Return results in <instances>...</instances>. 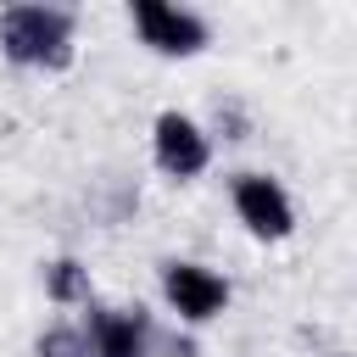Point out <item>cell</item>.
Returning a JSON list of instances; mask_svg holds the SVG:
<instances>
[{
    "label": "cell",
    "mask_w": 357,
    "mask_h": 357,
    "mask_svg": "<svg viewBox=\"0 0 357 357\" xmlns=\"http://www.w3.org/2000/svg\"><path fill=\"white\" fill-rule=\"evenodd\" d=\"M33 357H89L84 324H73V318L45 324V329H39V340H33Z\"/></svg>",
    "instance_id": "8"
},
{
    "label": "cell",
    "mask_w": 357,
    "mask_h": 357,
    "mask_svg": "<svg viewBox=\"0 0 357 357\" xmlns=\"http://www.w3.org/2000/svg\"><path fill=\"white\" fill-rule=\"evenodd\" d=\"M89 357H156V324L145 307H89Z\"/></svg>",
    "instance_id": "6"
},
{
    "label": "cell",
    "mask_w": 357,
    "mask_h": 357,
    "mask_svg": "<svg viewBox=\"0 0 357 357\" xmlns=\"http://www.w3.org/2000/svg\"><path fill=\"white\" fill-rule=\"evenodd\" d=\"M45 296L56 307H89V268L78 257H56L45 268Z\"/></svg>",
    "instance_id": "7"
},
{
    "label": "cell",
    "mask_w": 357,
    "mask_h": 357,
    "mask_svg": "<svg viewBox=\"0 0 357 357\" xmlns=\"http://www.w3.org/2000/svg\"><path fill=\"white\" fill-rule=\"evenodd\" d=\"M229 206H234V218L245 223L251 240H290L296 234V201L273 173H234Z\"/></svg>",
    "instance_id": "4"
},
{
    "label": "cell",
    "mask_w": 357,
    "mask_h": 357,
    "mask_svg": "<svg viewBox=\"0 0 357 357\" xmlns=\"http://www.w3.org/2000/svg\"><path fill=\"white\" fill-rule=\"evenodd\" d=\"M128 22H134L139 45L156 50V56H178L184 61V56H201L212 45L206 17L190 11V6H173V0H134L128 6Z\"/></svg>",
    "instance_id": "3"
},
{
    "label": "cell",
    "mask_w": 357,
    "mask_h": 357,
    "mask_svg": "<svg viewBox=\"0 0 357 357\" xmlns=\"http://www.w3.org/2000/svg\"><path fill=\"white\" fill-rule=\"evenodd\" d=\"M162 301H167V312L184 329H201V324H212V318L229 312L234 290H229V279L218 268L190 262V257H173V262H162Z\"/></svg>",
    "instance_id": "2"
},
{
    "label": "cell",
    "mask_w": 357,
    "mask_h": 357,
    "mask_svg": "<svg viewBox=\"0 0 357 357\" xmlns=\"http://www.w3.org/2000/svg\"><path fill=\"white\" fill-rule=\"evenodd\" d=\"M78 39V17L67 6H50V0H22V6H6L0 11V50L6 61L17 67H39V73H61L73 61V45Z\"/></svg>",
    "instance_id": "1"
},
{
    "label": "cell",
    "mask_w": 357,
    "mask_h": 357,
    "mask_svg": "<svg viewBox=\"0 0 357 357\" xmlns=\"http://www.w3.org/2000/svg\"><path fill=\"white\" fill-rule=\"evenodd\" d=\"M151 162L167 178L190 184V178H201L212 167V134L190 112H156V123H151Z\"/></svg>",
    "instance_id": "5"
}]
</instances>
